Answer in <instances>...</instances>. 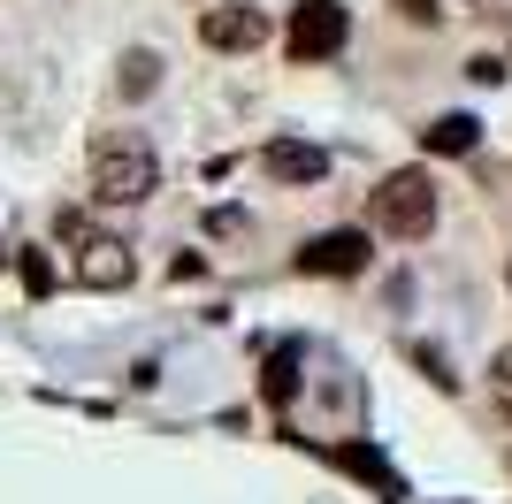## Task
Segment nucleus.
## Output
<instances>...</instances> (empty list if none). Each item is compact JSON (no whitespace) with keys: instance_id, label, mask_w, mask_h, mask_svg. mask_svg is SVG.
Wrapping results in <instances>:
<instances>
[{"instance_id":"f257e3e1","label":"nucleus","mask_w":512,"mask_h":504,"mask_svg":"<svg viewBox=\"0 0 512 504\" xmlns=\"http://www.w3.org/2000/svg\"><path fill=\"white\" fill-rule=\"evenodd\" d=\"M85 184H92L100 207H146L153 191H161V153L138 130H100L92 161H85Z\"/></svg>"},{"instance_id":"f03ea898","label":"nucleus","mask_w":512,"mask_h":504,"mask_svg":"<svg viewBox=\"0 0 512 504\" xmlns=\"http://www.w3.org/2000/svg\"><path fill=\"white\" fill-rule=\"evenodd\" d=\"M367 230L406 237V245L436 230V184H428V168H390L383 184L367 191Z\"/></svg>"},{"instance_id":"7ed1b4c3","label":"nucleus","mask_w":512,"mask_h":504,"mask_svg":"<svg viewBox=\"0 0 512 504\" xmlns=\"http://www.w3.org/2000/svg\"><path fill=\"white\" fill-rule=\"evenodd\" d=\"M54 237L69 245V275H77L85 291H123L130 275H138V252H130L123 237L92 230L85 214H62V222H54Z\"/></svg>"},{"instance_id":"20e7f679","label":"nucleus","mask_w":512,"mask_h":504,"mask_svg":"<svg viewBox=\"0 0 512 504\" xmlns=\"http://www.w3.org/2000/svg\"><path fill=\"white\" fill-rule=\"evenodd\" d=\"M199 46L207 54H260L268 46V16L245 8V0H214V8H199Z\"/></svg>"},{"instance_id":"39448f33","label":"nucleus","mask_w":512,"mask_h":504,"mask_svg":"<svg viewBox=\"0 0 512 504\" xmlns=\"http://www.w3.org/2000/svg\"><path fill=\"white\" fill-rule=\"evenodd\" d=\"M344 39H352L344 0H299L291 8V62H329Z\"/></svg>"},{"instance_id":"423d86ee","label":"nucleus","mask_w":512,"mask_h":504,"mask_svg":"<svg viewBox=\"0 0 512 504\" xmlns=\"http://www.w3.org/2000/svg\"><path fill=\"white\" fill-rule=\"evenodd\" d=\"M375 237L367 230H329V237H306L299 245V275H360Z\"/></svg>"},{"instance_id":"0eeeda50","label":"nucleus","mask_w":512,"mask_h":504,"mask_svg":"<svg viewBox=\"0 0 512 504\" xmlns=\"http://www.w3.org/2000/svg\"><path fill=\"white\" fill-rule=\"evenodd\" d=\"M260 168H268L276 184H321V176H329V153L306 146V138H276V146L260 153Z\"/></svg>"},{"instance_id":"6e6552de","label":"nucleus","mask_w":512,"mask_h":504,"mask_svg":"<svg viewBox=\"0 0 512 504\" xmlns=\"http://www.w3.org/2000/svg\"><path fill=\"white\" fill-rule=\"evenodd\" d=\"M421 146H428V153H451V161H459V153L482 146V123H474V115H436V123L421 130Z\"/></svg>"},{"instance_id":"1a4fd4ad","label":"nucleus","mask_w":512,"mask_h":504,"mask_svg":"<svg viewBox=\"0 0 512 504\" xmlns=\"http://www.w3.org/2000/svg\"><path fill=\"white\" fill-rule=\"evenodd\" d=\"M260 398H268V405H291V398H299V359H291V352H276L268 367H260Z\"/></svg>"},{"instance_id":"9d476101","label":"nucleus","mask_w":512,"mask_h":504,"mask_svg":"<svg viewBox=\"0 0 512 504\" xmlns=\"http://www.w3.org/2000/svg\"><path fill=\"white\" fill-rule=\"evenodd\" d=\"M153 84H161V54H146V46L123 54V100H146Z\"/></svg>"},{"instance_id":"9b49d317","label":"nucleus","mask_w":512,"mask_h":504,"mask_svg":"<svg viewBox=\"0 0 512 504\" xmlns=\"http://www.w3.org/2000/svg\"><path fill=\"white\" fill-rule=\"evenodd\" d=\"M337 466H344V474H360V482H375V489H390V466L375 459L367 443H344V451H337Z\"/></svg>"},{"instance_id":"f8f14e48","label":"nucleus","mask_w":512,"mask_h":504,"mask_svg":"<svg viewBox=\"0 0 512 504\" xmlns=\"http://www.w3.org/2000/svg\"><path fill=\"white\" fill-rule=\"evenodd\" d=\"M23 291H31V298L54 291V268H46V252H23Z\"/></svg>"},{"instance_id":"ddd939ff","label":"nucleus","mask_w":512,"mask_h":504,"mask_svg":"<svg viewBox=\"0 0 512 504\" xmlns=\"http://www.w3.org/2000/svg\"><path fill=\"white\" fill-rule=\"evenodd\" d=\"M490 375H497V405H505V413H512V344H505V352H497V367H490Z\"/></svg>"},{"instance_id":"4468645a","label":"nucleus","mask_w":512,"mask_h":504,"mask_svg":"<svg viewBox=\"0 0 512 504\" xmlns=\"http://www.w3.org/2000/svg\"><path fill=\"white\" fill-rule=\"evenodd\" d=\"M398 16H406V23H436V16H444V0H398Z\"/></svg>"}]
</instances>
